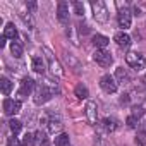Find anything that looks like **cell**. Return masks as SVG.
I'll list each match as a JSON object with an SVG mask.
<instances>
[{
	"mask_svg": "<svg viewBox=\"0 0 146 146\" xmlns=\"http://www.w3.org/2000/svg\"><path fill=\"white\" fill-rule=\"evenodd\" d=\"M52 96H53V90H52L50 86H46L45 83H43V84H36V88H35V96H33V102H35L36 105L46 103Z\"/></svg>",
	"mask_w": 146,
	"mask_h": 146,
	"instance_id": "1",
	"label": "cell"
},
{
	"mask_svg": "<svg viewBox=\"0 0 146 146\" xmlns=\"http://www.w3.org/2000/svg\"><path fill=\"white\" fill-rule=\"evenodd\" d=\"M125 62H127V65L132 67L136 72H143V70L146 69V58H144V55H141V53L129 52V53L125 55Z\"/></svg>",
	"mask_w": 146,
	"mask_h": 146,
	"instance_id": "2",
	"label": "cell"
},
{
	"mask_svg": "<svg viewBox=\"0 0 146 146\" xmlns=\"http://www.w3.org/2000/svg\"><path fill=\"white\" fill-rule=\"evenodd\" d=\"M91 7H93V16H95V19L98 23H107L108 21V9L102 0L91 2Z\"/></svg>",
	"mask_w": 146,
	"mask_h": 146,
	"instance_id": "3",
	"label": "cell"
},
{
	"mask_svg": "<svg viewBox=\"0 0 146 146\" xmlns=\"http://www.w3.org/2000/svg\"><path fill=\"white\" fill-rule=\"evenodd\" d=\"M100 86H102V90H103L105 93H108V95L117 91V81H115V78L110 76V74H105V76L100 79Z\"/></svg>",
	"mask_w": 146,
	"mask_h": 146,
	"instance_id": "4",
	"label": "cell"
},
{
	"mask_svg": "<svg viewBox=\"0 0 146 146\" xmlns=\"http://www.w3.org/2000/svg\"><path fill=\"white\" fill-rule=\"evenodd\" d=\"M45 55H46V60H48V64H50V70L53 72L55 76H64L62 65L58 64V60H57V58H53V53H52L48 48H45Z\"/></svg>",
	"mask_w": 146,
	"mask_h": 146,
	"instance_id": "5",
	"label": "cell"
},
{
	"mask_svg": "<svg viewBox=\"0 0 146 146\" xmlns=\"http://www.w3.org/2000/svg\"><path fill=\"white\" fill-rule=\"evenodd\" d=\"M93 58H95V62L98 64V65H102V67H108L110 64H112V55L107 52V50H96L95 52V55H93Z\"/></svg>",
	"mask_w": 146,
	"mask_h": 146,
	"instance_id": "6",
	"label": "cell"
},
{
	"mask_svg": "<svg viewBox=\"0 0 146 146\" xmlns=\"http://www.w3.org/2000/svg\"><path fill=\"white\" fill-rule=\"evenodd\" d=\"M4 112L5 115H16L21 112V102L19 100H4Z\"/></svg>",
	"mask_w": 146,
	"mask_h": 146,
	"instance_id": "7",
	"label": "cell"
},
{
	"mask_svg": "<svg viewBox=\"0 0 146 146\" xmlns=\"http://www.w3.org/2000/svg\"><path fill=\"white\" fill-rule=\"evenodd\" d=\"M84 115H86V119H88L90 124H96V119H98V107H96L95 102H88V103H86Z\"/></svg>",
	"mask_w": 146,
	"mask_h": 146,
	"instance_id": "8",
	"label": "cell"
},
{
	"mask_svg": "<svg viewBox=\"0 0 146 146\" xmlns=\"http://www.w3.org/2000/svg\"><path fill=\"white\" fill-rule=\"evenodd\" d=\"M117 21H119V26L122 29H129L131 28V23H132V16H131V12L127 9H122V11H119Z\"/></svg>",
	"mask_w": 146,
	"mask_h": 146,
	"instance_id": "9",
	"label": "cell"
},
{
	"mask_svg": "<svg viewBox=\"0 0 146 146\" xmlns=\"http://www.w3.org/2000/svg\"><path fill=\"white\" fill-rule=\"evenodd\" d=\"M35 88H36V84H35V81L31 78H23L21 90H19V96H28L31 91H35Z\"/></svg>",
	"mask_w": 146,
	"mask_h": 146,
	"instance_id": "10",
	"label": "cell"
},
{
	"mask_svg": "<svg viewBox=\"0 0 146 146\" xmlns=\"http://www.w3.org/2000/svg\"><path fill=\"white\" fill-rule=\"evenodd\" d=\"M57 17L60 23H65L69 19V5L67 2H58V7H57Z\"/></svg>",
	"mask_w": 146,
	"mask_h": 146,
	"instance_id": "11",
	"label": "cell"
},
{
	"mask_svg": "<svg viewBox=\"0 0 146 146\" xmlns=\"http://www.w3.org/2000/svg\"><path fill=\"white\" fill-rule=\"evenodd\" d=\"M113 40H115V43H117L120 48H127V46L131 45V36H129L127 33H124V31L117 33V35L113 36Z\"/></svg>",
	"mask_w": 146,
	"mask_h": 146,
	"instance_id": "12",
	"label": "cell"
},
{
	"mask_svg": "<svg viewBox=\"0 0 146 146\" xmlns=\"http://www.w3.org/2000/svg\"><path fill=\"white\" fill-rule=\"evenodd\" d=\"M46 124H48V131L50 132H58L62 129V120H60L58 115H50V119L46 120Z\"/></svg>",
	"mask_w": 146,
	"mask_h": 146,
	"instance_id": "13",
	"label": "cell"
},
{
	"mask_svg": "<svg viewBox=\"0 0 146 146\" xmlns=\"http://www.w3.org/2000/svg\"><path fill=\"white\" fill-rule=\"evenodd\" d=\"M4 36H5V38H11L12 41H17L19 33H17V29H16V26H14L12 23H7V24H5V28H4Z\"/></svg>",
	"mask_w": 146,
	"mask_h": 146,
	"instance_id": "14",
	"label": "cell"
},
{
	"mask_svg": "<svg viewBox=\"0 0 146 146\" xmlns=\"http://www.w3.org/2000/svg\"><path fill=\"white\" fill-rule=\"evenodd\" d=\"M108 43H110V40L107 36H103V35H95L93 36V45L96 48H100V50H105L108 46Z\"/></svg>",
	"mask_w": 146,
	"mask_h": 146,
	"instance_id": "15",
	"label": "cell"
},
{
	"mask_svg": "<svg viewBox=\"0 0 146 146\" xmlns=\"http://www.w3.org/2000/svg\"><path fill=\"white\" fill-rule=\"evenodd\" d=\"M102 125H103V129H105L107 132H113V131L119 127V124H117V120H115L113 117H105V119L102 120Z\"/></svg>",
	"mask_w": 146,
	"mask_h": 146,
	"instance_id": "16",
	"label": "cell"
},
{
	"mask_svg": "<svg viewBox=\"0 0 146 146\" xmlns=\"http://www.w3.org/2000/svg\"><path fill=\"white\" fill-rule=\"evenodd\" d=\"M115 79L119 81V83H129V74H127V70L124 69V67H117V70H115Z\"/></svg>",
	"mask_w": 146,
	"mask_h": 146,
	"instance_id": "17",
	"label": "cell"
},
{
	"mask_svg": "<svg viewBox=\"0 0 146 146\" xmlns=\"http://www.w3.org/2000/svg\"><path fill=\"white\" fill-rule=\"evenodd\" d=\"M33 70L38 72V74H43V72H45V64H43L41 57H35L33 58Z\"/></svg>",
	"mask_w": 146,
	"mask_h": 146,
	"instance_id": "18",
	"label": "cell"
},
{
	"mask_svg": "<svg viewBox=\"0 0 146 146\" xmlns=\"http://www.w3.org/2000/svg\"><path fill=\"white\" fill-rule=\"evenodd\" d=\"M23 45L19 43V41H12L11 43V53L16 57V58H19V57H23Z\"/></svg>",
	"mask_w": 146,
	"mask_h": 146,
	"instance_id": "19",
	"label": "cell"
},
{
	"mask_svg": "<svg viewBox=\"0 0 146 146\" xmlns=\"http://www.w3.org/2000/svg\"><path fill=\"white\" fill-rule=\"evenodd\" d=\"M74 93H76V96H78L79 100H86V98L90 96L88 88H86V86H83V84H78V86H76V90H74Z\"/></svg>",
	"mask_w": 146,
	"mask_h": 146,
	"instance_id": "20",
	"label": "cell"
},
{
	"mask_svg": "<svg viewBox=\"0 0 146 146\" xmlns=\"http://www.w3.org/2000/svg\"><path fill=\"white\" fill-rule=\"evenodd\" d=\"M0 88H2V93L7 96V95H11V91H12V83H11L7 78H2V79H0Z\"/></svg>",
	"mask_w": 146,
	"mask_h": 146,
	"instance_id": "21",
	"label": "cell"
},
{
	"mask_svg": "<svg viewBox=\"0 0 146 146\" xmlns=\"http://www.w3.org/2000/svg\"><path fill=\"white\" fill-rule=\"evenodd\" d=\"M67 144H69V136L65 132H62L55 137V146H67Z\"/></svg>",
	"mask_w": 146,
	"mask_h": 146,
	"instance_id": "22",
	"label": "cell"
},
{
	"mask_svg": "<svg viewBox=\"0 0 146 146\" xmlns=\"http://www.w3.org/2000/svg\"><path fill=\"white\" fill-rule=\"evenodd\" d=\"M9 127H11V131H12V134H17L21 129H23V124L17 120V119H12L11 122H9Z\"/></svg>",
	"mask_w": 146,
	"mask_h": 146,
	"instance_id": "23",
	"label": "cell"
},
{
	"mask_svg": "<svg viewBox=\"0 0 146 146\" xmlns=\"http://www.w3.org/2000/svg\"><path fill=\"white\" fill-rule=\"evenodd\" d=\"M132 117H136V119H141L143 115H144V107L143 105H134L132 107V113H131Z\"/></svg>",
	"mask_w": 146,
	"mask_h": 146,
	"instance_id": "24",
	"label": "cell"
},
{
	"mask_svg": "<svg viewBox=\"0 0 146 146\" xmlns=\"http://www.w3.org/2000/svg\"><path fill=\"white\" fill-rule=\"evenodd\" d=\"M35 139H36V137L28 132V134L23 137V146H35Z\"/></svg>",
	"mask_w": 146,
	"mask_h": 146,
	"instance_id": "25",
	"label": "cell"
},
{
	"mask_svg": "<svg viewBox=\"0 0 146 146\" xmlns=\"http://www.w3.org/2000/svg\"><path fill=\"white\" fill-rule=\"evenodd\" d=\"M35 137H36V141H40V144H41V146H46V144H48V143H46V136H45V132L38 131V132L35 134Z\"/></svg>",
	"mask_w": 146,
	"mask_h": 146,
	"instance_id": "26",
	"label": "cell"
},
{
	"mask_svg": "<svg viewBox=\"0 0 146 146\" xmlns=\"http://www.w3.org/2000/svg\"><path fill=\"white\" fill-rule=\"evenodd\" d=\"M72 7H74V12H76L78 16H83V14H84V7H83L81 2H72Z\"/></svg>",
	"mask_w": 146,
	"mask_h": 146,
	"instance_id": "27",
	"label": "cell"
},
{
	"mask_svg": "<svg viewBox=\"0 0 146 146\" xmlns=\"http://www.w3.org/2000/svg\"><path fill=\"white\" fill-rule=\"evenodd\" d=\"M125 124H127V127H131V129H136L139 122H137V119H136V117L129 115V117H127V120H125Z\"/></svg>",
	"mask_w": 146,
	"mask_h": 146,
	"instance_id": "28",
	"label": "cell"
},
{
	"mask_svg": "<svg viewBox=\"0 0 146 146\" xmlns=\"http://www.w3.org/2000/svg\"><path fill=\"white\" fill-rule=\"evenodd\" d=\"M7 146H23V143H21L17 137H9V141H7Z\"/></svg>",
	"mask_w": 146,
	"mask_h": 146,
	"instance_id": "29",
	"label": "cell"
},
{
	"mask_svg": "<svg viewBox=\"0 0 146 146\" xmlns=\"http://www.w3.org/2000/svg\"><path fill=\"white\" fill-rule=\"evenodd\" d=\"M137 144H146V132H139V136L136 137Z\"/></svg>",
	"mask_w": 146,
	"mask_h": 146,
	"instance_id": "30",
	"label": "cell"
},
{
	"mask_svg": "<svg viewBox=\"0 0 146 146\" xmlns=\"http://www.w3.org/2000/svg\"><path fill=\"white\" fill-rule=\"evenodd\" d=\"M21 17H23V21H24L29 28H33V19H31V16H29V14H28V16H26V14H21Z\"/></svg>",
	"mask_w": 146,
	"mask_h": 146,
	"instance_id": "31",
	"label": "cell"
},
{
	"mask_svg": "<svg viewBox=\"0 0 146 146\" xmlns=\"http://www.w3.org/2000/svg\"><path fill=\"white\" fill-rule=\"evenodd\" d=\"M26 7H29L31 11H35V9H36V2H28V4H26Z\"/></svg>",
	"mask_w": 146,
	"mask_h": 146,
	"instance_id": "32",
	"label": "cell"
},
{
	"mask_svg": "<svg viewBox=\"0 0 146 146\" xmlns=\"http://www.w3.org/2000/svg\"><path fill=\"white\" fill-rule=\"evenodd\" d=\"M5 40H7L5 36H2V38H0V48H4V46H5Z\"/></svg>",
	"mask_w": 146,
	"mask_h": 146,
	"instance_id": "33",
	"label": "cell"
},
{
	"mask_svg": "<svg viewBox=\"0 0 146 146\" xmlns=\"http://www.w3.org/2000/svg\"><path fill=\"white\" fill-rule=\"evenodd\" d=\"M127 102H129V96H127V95H124V96H122V103H127Z\"/></svg>",
	"mask_w": 146,
	"mask_h": 146,
	"instance_id": "34",
	"label": "cell"
}]
</instances>
